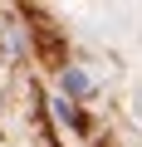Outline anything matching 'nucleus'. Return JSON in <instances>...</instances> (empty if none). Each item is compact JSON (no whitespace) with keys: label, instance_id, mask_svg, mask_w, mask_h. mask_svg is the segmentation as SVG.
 Returning a JSON list of instances; mask_svg holds the SVG:
<instances>
[{"label":"nucleus","instance_id":"f03ea898","mask_svg":"<svg viewBox=\"0 0 142 147\" xmlns=\"http://www.w3.org/2000/svg\"><path fill=\"white\" fill-rule=\"evenodd\" d=\"M54 108H59V118L69 123V127H79V132H88V118L74 108V103H69V98H54Z\"/></svg>","mask_w":142,"mask_h":147},{"label":"nucleus","instance_id":"f257e3e1","mask_svg":"<svg viewBox=\"0 0 142 147\" xmlns=\"http://www.w3.org/2000/svg\"><path fill=\"white\" fill-rule=\"evenodd\" d=\"M88 93H93V79H88V74L83 69H64V98L74 103V98H88Z\"/></svg>","mask_w":142,"mask_h":147}]
</instances>
